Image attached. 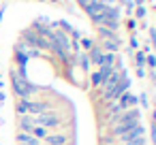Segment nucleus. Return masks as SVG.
I'll return each instance as SVG.
<instances>
[{
  "mask_svg": "<svg viewBox=\"0 0 156 145\" xmlns=\"http://www.w3.org/2000/svg\"><path fill=\"white\" fill-rule=\"evenodd\" d=\"M9 79H11V88H13V94L17 96V100H32V96H37L39 90H41L34 83H30L28 79H22L17 75V68L15 66L9 68Z\"/></svg>",
  "mask_w": 156,
  "mask_h": 145,
  "instance_id": "1",
  "label": "nucleus"
},
{
  "mask_svg": "<svg viewBox=\"0 0 156 145\" xmlns=\"http://www.w3.org/2000/svg\"><path fill=\"white\" fill-rule=\"evenodd\" d=\"M32 124L34 126H43V128H47V130H51V128H62V124H64V119L56 113V111H49V113H43V115H32Z\"/></svg>",
  "mask_w": 156,
  "mask_h": 145,
  "instance_id": "2",
  "label": "nucleus"
},
{
  "mask_svg": "<svg viewBox=\"0 0 156 145\" xmlns=\"http://www.w3.org/2000/svg\"><path fill=\"white\" fill-rule=\"evenodd\" d=\"M105 9L107 7H103L98 0H90V2L83 7V11H86V15L90 17V22L94 24V28L96 26H103V19H105Z\"/></svg>",
  "mask_w": 156,
  "mask_h": 145,
  "instance_id": "3",
  "label": "nucleus"
},
{
  "mask_svg": "<svg viewBox=\"0 0 156 145\" xmlns=\"http://www.w3.org/2000/svg\"><path fill=\"white\" fill-rule=\"evenodd\" d=\"M54 107L51 100H28V115H43L54 111Z\"/></svg>",
  "mask_w": 156,
  "mask_h": 145,
  "instance_id": "4",
  "label": "nucleus"
},
{
  "mask_svg": "<svg viewBox=\"0 0 156 145\" xmlns=\"http://www.w3.org/2000/svg\"><path fill=\"white\" fill-rule=\"evenodd\" d=\"M94 30H96V34H98V39H101V41H113V43H118V45H122V43H124V41H122V36H120L118 32H113V30H109V28H105V26H96Z\"/></svg>",
  "mask_w": 156,
  "mask_h": 145,
  "instance_id": "5",
  "label": "nucleus"
},
{
  "mask_svg": "<svg viewBox=\"0 0 156 145\" xmlns=\"http://www.w3.org/2000/svg\"><path fill=\"white\" fill-rule=\"evenodd\" d=\"M139 136H145V126H143V124H137L135 128L126 130V132L118 139V143H126V141H133V139H139Z\"/></svg>",
  "mask_w": 156,
  "mask_h": 145,
  "instance_id": "6",
  "label": "nucleus"
},
{
  "mask_svg": "<svg viewBox=\"0 0 156 145\" xmlns=\"http://www.w3.org/2000/svg\"><path fill=\"white\" fill-rule=\"evenodd\" d=\"M69 139H71V136H69L66 132H49L43 141H45L47 145H66Z\"/></svg>",
  "mask_w": 156,
  "mask_h": 145,
  "instance_id": "7",
  "label": "nucleus"
},
{
  "mask_svg": "<svg viewBox=\"0 0 156 145\" xmlns=\"http://www.w3.org/2000/svg\"><path fill=\"white\" fill-rule=\"evenodd\" d=\"M32 128H34L32 115H20V117H17V132H28V134H30Z\"/></svg>",
  "mask_w": 156,
  "mask_h": 145,
  "instance_id": "8",
  "label": "nucleus"
},
{
  "mask_svg": "<svg viewBox=\"0 0 156 145\" xmlns=\"http://www.w3.org/2000/svg\"><path fill=\"white\" fill-rule=\"evenodd\" d=\"M88 56V60H90V64H94V66H101V58H103V49L98 47V43L86 54Z\"/></svg>",
  "mask_w": 156,
  "mask_h": 145,
  "instance_id": "9",
  "label": "nucleus"
},
{
  "mask_svg": "<svg viewBox=\"0 0 156 145\" xmlns=\"http://www.w3.org/2000/svg\"><path fill=\"white\" fill-rule=\"evenodd\" d=\"M98 47H101L105 54H118L122 45H118V43H113V41H101V43H98Z\"/></svg>",
  "mask_w": 156,
  "mask_h": 145,
  "instance_id": "10",
  "label": "nucleus"
},
{
  "mask_svg": "<svg viewBox=\"0 0 156 145\" xmlns=\"http://www.w3.org/2000/svg\"><path fill=\"white\" fill-rule=\"evenodd\" d=\"M96 43H98L96 39H88V36H81V39H79V49H81V51H90V49H92V47H94Z\"/></svg>",
  "mask_w": 156,
  "mask_h": 145,
  "instance_id": "11",
  "label": "nucleus"
},
{
  "mask_svg": "<svg viewBox=\"0 0 156 145\" xmlns=\"http://www.w3.org/2000/svg\"><path fill=\"white\" fill-rule=\"evenodd\" d=\"M30 134H32L34 139H39V141H43V139L49 134V130H47V128H43V126H34V128L30 130Z\"/></svg>",
  "mask_w": 156,
  "mask_h": 145,
  "instance_id": "12",
  "label": "nucleus"
},
{
  "mask_svg": "<svg viewBox=\"0 0 156 145\" xmlns=\"http://www.w3.org/2000/svg\"><path fill=\"white\" fill-rule=\"evenodd\" d=\"M115 58H118V54H105V51H103L101 66H113V64H115Z\"/></svg>",
  "mask_w": 156,
  "mask_h": 145,
  "instance_id": "13",
  "label": "nucleus"
},
{
  "mask_svg": "<svg viewBox=\"0 0 156 145\" xmlns=\"http://www.w3.org/2000/svg\"><path fill=\"white\" fill-rule=\"evenodd\" d=\"M133 60H135L137 68H145V54H143L141 49H137V51L133 54Z\"/></svg>",
  "mask_w": 156,
  "mask_h": 145,
  "instance_id": "14",
  "label": "nucleus"
},
{
  "mask_svg": "<svg viewBox=\"0 0 156 145\" xmlns=\"http://www.w3.org/2000/svg\"><path fill=\"white\" fill-rule=\"evenodd\" d=\"M15 115H28V100H17L15 102Z\"/></svg>",
  "mask_w": 156,
  "mask_h": 145,
  "instance_id": "15",
  "label": "nucleus"
},
{
  "mask_svg": "<svg viewBox=\"0 0 156 145\" xmlns=\"http://www.w3.org/2000/svg\"><path fill=\"white\" fill-rule=\"evenodd\" d=\"M145 15H147V7H135V13H133V19H141L145 22Z\"/></svg>",
  "mask_w": 156,
  "mask_h": 145,
  "instance_id": "16",
  "label": "nucleus"
},
{
  "mask_svg": "<svg viewBox=\"0 0 156 145\" xmlns=\"http://www.w3.org/2000/svg\"><path fill=\"white\" fill-rule=\"evenodd\" d=\"M122 2V7H124V13L128 15V17H133V13H135V2L133 0H120Z\"/></svg>",
  "mask_w": 156,
  "mask_h": 145,
  "instance_id": "17",
  "label": "nucleus"
},
{
  "mask_svg": "<svg viewBox=\"0 0 156 145\" xmlns=\"http://www.w3.org/2000/svg\"><path fill=\"white\" fill-rule=\"evenodd\" d=\"M145 68L156 71V54H147L145 56Z\"/></svg>",
  "mask_w": 156,
  "mask_h": 145,
  "instance_id": "18",
  "label": "nucleus"
},
{
  "mask_svg": "<svg viewBox=\"0 0 156 145\" xmlns=\"http://www.w3.org/2000/svg\"><path fill=\"white\" fill-rule=\"evenodd\" d=\"M90 83H92V88H98V90H101V83H103V79H101L98 71H94V73H92V77H90Z\"/></svg>",
  "mask_w": 156,
  "mask_h": 145,
  "instance_id": "19",
  "label": "nucleus"
},
{
  "mask_svg": "<svg viewBox=\"0 0 156 145\" xmlns=\"http://www.w3.org/2000/svg\"><path fill=\"white\" fill-rule=\"evenodd\" d=\"M128 47L135 51V49H139V39H137V34L135 32H130V36H128Z\"/></svg>",
  "mask_w": 156,
  "mask_h": 145,
  "instance_id": "20",
  "label": "nucleus"
},
{
  "mask_svg": "<svg viewBox=\"0 0 156 145\" xmlns=\"http://www.w3.org/2000/svg\"><path fill=\"white\" fill-rule=\"evenodd\" d=\"M137 98H139L141 109H147V107H150V98H147V94H145V92H141V96H137Z\"/></svg>",
  "mask_w": 156,
  "mask_h": 145,
  "instance_id": "21",
  "label": "nucleus"
},
{
  "mask_svg": "<svg viewBox=\"0 0 156 145\" xmlns=\"http://www.w3.org/2000/svg\"><path fill=\"white\" fill-rule=\"evenodd\" d=\"M103 7H120V0H98Z\"/></svg>",
  "mask_w": 156,
  "mask_h": 145,
  "instance_id": "22",
  "label": "nucleus"
},
{
  "mask_svg": "<svg viewBox=\"0 0 156 145\" xmlns=\"http://www.w3.org/2000/svg\"><path fill=\"white\" fill-rule=\"evenodd\" d=\"M150 141L152 145H156V124H150Z\"/></svg>",
  "mask_w": 156,
  "mask_h": 145,
  "instance_id": "23",
  "label": "nucleus"
},
{
  "mask_svg": "<svg viewBox=\"0 0 156 145\" xmlns=\"http://www.w3.org/2000/svg\"><path fill=\"white\" fill-rule=\"evenodd\" d=\"M150 45H152V49H156V28H150Z\"/></svg>",
  "mask_w": 156,
  "mask_h": 145,
  "instance_id": "24",
  "label": "nucleus"
},
{
  "mask_svg": "<svg viewBox=\"0 0 156 145\" xmlns=\"http://www.w3.org/2000/svg\"><path fill=\"white\" fill-rule=\"evenodd\" d=\"M126 28H128V30L133 32V30L137 28V19H133V17H128V19H126Z\"/></svg>",
  "mask_w": 156,
  "mask_h": 145,
  "instance_id": "25",
  "label": "nucleus"
},
{
  "mask_svg": "<svg viewBox=\"0 0 156 145\" xmlns=\"http://www.w3.org/2000/svg\"><path fill=\"white\" fill-rule=\"evenodd\" d=\"M135 75H137L139 79H145V77H147V71H145V68H137V71H135Z\"/></svg>",
  "mask_w": 156,
  "mask_h": 145,
  "instance_id": "26",
  "label": "nucleus"
},
{
  "mask_svg": "<svg viewBox=\"0 0 156 145\" xmlns=\"http://www.w3.org/2000/svg\"><path fill=\"white\" fill-rule=\"evenodd\" d=\"M5 9H7V5H0V22H2V15H5Z\"/></svg>",
  "mask_w": 156,
  "mask_h": 145,
  "instance_id": "27",
  "label": "nucleus"
},
{
  "mask_svg": "<svg viewBox=\"0 0 156 145\" xmlns=\"http://www.w3.org/2000/svg\"><path fill=\"white\" fill-rule=\"evenodd\" d=\"M152 124H156V107L152 109Z\"/></svg>",
  "mask_w": 156,
  "mask_h": 145,
  "instance_id": "28",
  "label": "nucleus"
},
{
  "mask_svg": "<svg viewBox=\"0 0 156 145\" xmlns=\"http://www.w3.org/2000/svg\"><path fill=\"white\" fill-rule=\"evenodd\" d=\"M147 75H150V77H152V81H154V83H156V71H150V73H147Z\"/></svg>",
  "mask_w": 156,
  "mask_h": 145,
  "instance_id": "29",
  "label": "nucleus"
},
{
  "mask_svg": "<svg viewBox=\"0 0 156 145\" xmlns=\"http://www.w3.org/2000/svg\"><path fill=\"white\" fill-rule=\"evenodd\" d=\"M5 98H7V94H5L2 90H0V102H5Z\"/></svg>",
  "mask_w": 156,
  "mask_h": 145,
  "instance_id": "30",
  "label": "nucleus"
},
{
  "mask_svg": "<svg viewBox=\"0 0 156 145\" xmlns=\"http://www.w3.org/2000/svg\"><path fill=\"white\" fill-rule=\"evenodd\" d=\"M47 2H64V0H47Z\"/></svg>",
  "mask_w": 156,
  "mask_h": 145,
  "instance_id": "31",
  "label": "nucleus"
},
{
  "mask_svg": "<svg viewBox=\"0 0 156 145\" xmlns=\"http://www.w3.org/2000/svg\"><path fill=\"white\" fill-rule=\"evenodd\" d=\"M0 77H2V71H0Z\"/></svg>",
  "mask_w": 156,
  "mask_h": 145,
  "instance_id": "32",
  "label": "nucleus"
}]
</instances>
